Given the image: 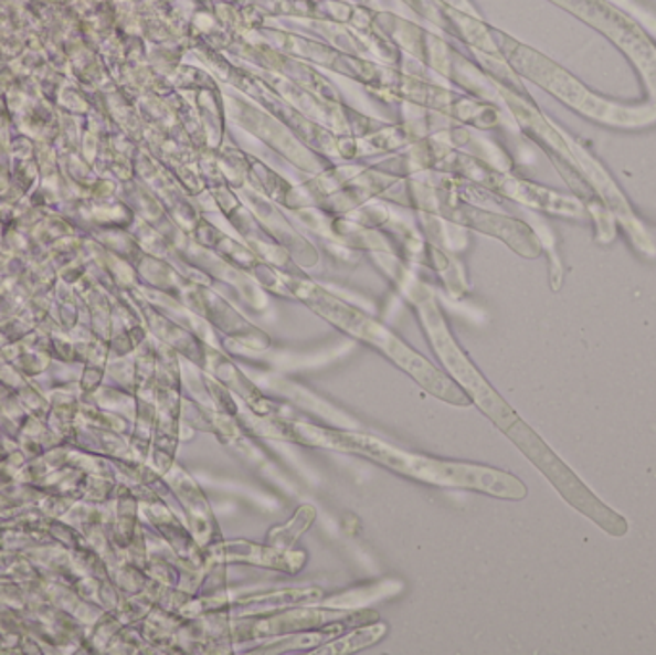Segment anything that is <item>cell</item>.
I'll return each instance as SVG.
<instances>
[{
    "label": "cell",
    "mask_w": 656,
    "mask_h": 655,
    "mask_svg": "<svg viewBox=\"0 0 656 655\" xmlns=\"http://www.w3.org/2000/svg\"><path fill=\"white\" fill-rule=\"evenodd\" d=\"M342 626L335 625L330 626L328 631H319L315 634H298V636H292V638H285V641L277 642V644H267L273 648H263V652H278V649L288 648H304V646H322L325 642L330 641L332 636L340 633Z\"/></svg>",
    "instance_id": "3957f363"
},
{
    "label": "cell",
    "mask_w": 656,
    "mask_h": 655,
    "mask_svg": "<svg viewBox=\"0 0 656 655\" xmlns=\"http://www.w3.org/2000/svg\"><path fill=\"white\" fill-rule=\"evenodd\" d=\"M315 442L327 444L332 448L350 450L359 452L363 456L372 457L380 464L392 467L395 472L405 473L415 479L437 485L463 486V488H476L484 493L494 494L499 498L520 500L526 496V486L515 479L509 473L497 472L482 465L444 464L434 462L426 457L413 456L408 452L390 448L384 442L364 435H351V433H328L322 429H314Z\"/></svg>",
    "instance_id": "6da1fadb"
},
{
    "label": "cell",
    "mask_w": 656,
    "mask_h": 655,
    "mask_svg": "<svg viewBox=\"0 0 656 655\" xmlns=\"http://www.w3.org/2000/svg\"><path fill=\"white\" fill-rule=\"evenodd\" d=\"M384 634V626L377 628H358L353 633L343 636L342 641L332 642L330 648L319 649V654H342V652H353V649L364 648L372 642L379 641Z\"/></svg>",
    "instance_id": "7a4b0ae2"
}]
</instances>
